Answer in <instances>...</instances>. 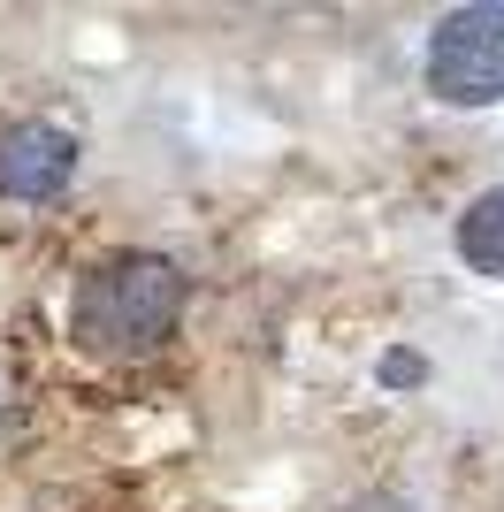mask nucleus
Wrapping results in <instances>:
<instances>
[{"instance_id": "nucleus-1", "label": "nucleus", "mask_w": 504, "mask_h": 512, "mask_svg": "<svg viewBox=\"0 0 504 512\" xmlns=\"http://www.w3.org/2000/svg\"><path fill=\"white\" fill-rule=\"evenodd\" d=\"M77 337L100 360H146L184 321V276L161 253H115L77 283Z\"/></svg>"}, {"instance_id": "nucleus-2", "label": "nucleus", "mask_w": 504, "mask_h": 512, "mask_svg": "<svg viewBox=\"0 0 504 512\" xmlns=\"http://www.w3.org/2000/svg\"><path fill=\"white\" fill-rule=\"evenodd\" d=\"M428 92L451 107H489L504 100V0L459 8L428 39Z\"/></svg>"}, {"instance_id": "nucleus-3", "label": "nucleus", "mask_w": 504, "mask_h": 512, "mask_svg": "<svg viewBox=\"0 0 504 512\" xmlns=\"http://www.w3.org/2000/svg\"><path fill=\"white\" fill-rule=\"evenodd\" d=\"M77 176V138L62 123H8L0 130V192L8 199H54Z\"/></svg>"}, {"instance_id": "nucleus-4", "label": "nucleus", "mask_w": 504, "mask_h": 512, "mask_svg": "<svg viewBox=\"0 0 504 512\" xmlns=\"http://www.w3.org/2000/svg\"><path fill=\"white\" fill-rule=\"evenodd\" d=\"M459 260L482 268V276H504V184L459 214Z\"/></svg>"}, {"instance_id": "nucleus-5", "label": "nucleus", "mask_w": 504, "mask_h": 512, "mask_svg": "<svg viewBox=\"0 0 504 512\" xmlns=\"http://www.w3.org/2000/svg\"><path fill=\"white\" fill-rule=\"evenodd\" d=\"M382 375H390V383H420V360H413V352H390V360H382Z\"/></svg>"}, {"instance_id": "nucleus-6", "label": "nucleus", "mask_w": 504, "mask_h": 512, "mask_svg": "<svg viewBox=\"0 0 504 512\" xmlns=\"http://www.w3.org/2000/svg\"><path fill=\"white\" fill-rule=\"evenodd\" d=\"M344 512H413V505H398V497H359V505H344Z\"/></svg>"}]
</instances>
